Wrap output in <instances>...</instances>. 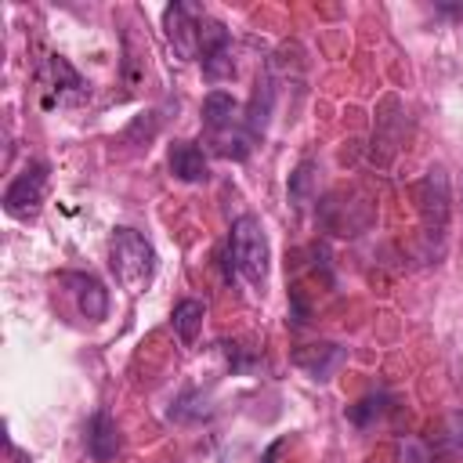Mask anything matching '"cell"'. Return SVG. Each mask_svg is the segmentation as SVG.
I'll list each match as a JSON object with an SVG mask.
<instances>
[{
	"label": "cell",
	"mask_w": 463,
	"mask_h": 463,
	"mask_svg": "<svg viewBox=\"0 0 463 463\" xmlns=\"http://www.w3.org/2000/svg\"><path fill=\"white\" fill-rule=\"evenodd\" d=\"M43 192H47V163H29L4 192V210L11 217H29L40 210L43 203Z\"/></svg>",
	"instance_id": "cell-3"
},
{
	"label": "cell",
	"mask_w": 463,
	"mask_h": 463,
	"mask_svg": "<svg viewBox=\"0 0 463 463\" xmlns=\"http://www.w3.org/2000/svg\"><path fill=\"white\" fill-rule=\"evenodd\" d=\"M203 72H206L213 83H221V80H232V76H235L232 47H228V51H217V54H210V58H203Z\"/></svg>",
	"instance_id": "cell-15"
},
{
	"label": "cell",
	"mask_w": 463,
	"mask_h": 463,
	"mask_svg": "<svg viewBox=\"0 0 463 463\" xmlns=\"http://www.w3.org/2000/svg\"><path fill=\"white\" fill-rule=\"evenodd\" d=\"M109 268L127 293H145L156 279V250L134 228H116L109 242Z\"/></svg>",
	"instance_id": "cell-1"
},
{
	"label": "cell",
	"mask_w": 463,
	"mask_h": 463,
	"mask_svg": "<svg viewBox=\"0 0 463 463\" xmlns=\"http://www.w3.org/2000/svg\"><path fill=\"white\" fill-rule=\"evenodd\" d=\"M242 119V109H239V101L228 94V90H210L206 98H203V123H206V130L213 134V130H224V127H232V123H239Z\"/></svg>",
	"instance_id": "cell-11"
},
{
	"label": "cell",
	"mask_w": 463,
	"mask_h": 463,
	"mask_svg": "<svg viewBox=\"0 0 463 463\" xmlns=\"http://www.w3.org/2000/svg\"><path fill=\"white\" fill-rule=\"evenodd\" d=\"M445 441H449V449L463 459V409H452V412L445 416Z\"/></svg>",
	"instance_id": "cell-16"
},
{
	"label": "cell",
	"mask_w": 463,
	"mask_h": 463,
	"mask_svg": "<svg viewBox=\"0 0 463 463\" xmlns=\"http://www.w3.org/2000/svg\"><path fill=\"white\" fill-rule=\"evenodd\" d=\"M416 199H420V210H423L427 228H434V213H438L441 224L449 221V184H445V174H441V170H430V174L420 181Z\"/></svg>",
	"instance_id": "cell-9"
},
{
	"label": "cell",
	"mask_w": 463,
	"mask_h": 463,
	"mask_svg": "<svg viewBox=\"0 0 463 463\" xmlns=\"http://www.w3.org/2000/svg\"><path fill=\"white\" fill-rule=\"evenodd\" d=\"M315 163L311 159H304L293 174H289V203L297 206V210H307L311 203H315Z\"/></svg>",
	"instance_id": "cell-13"
},
{
	"label": "cell",
	"mask_w": 463,
	"mask_h": 463,
	"mask_svg": "<svg viewBox=\"0 0 463 463\" xmlns=\"http://www.w3.org/2000/svg\"><path fill=\"white\" fill-rule=\"evenodd\" d=\"M116 452H119L116 420H112L105 409H98V412L90 416V423H87V456H90L94 463H109V459H116Z\"/></svg>",
	"instance_id": "cell-7"
},
{
	"label": "cell",
	"mask_w": 463,
	"mask_h": 463,
	"mask_svg": "<svg viewBox=\"0 0 463 463\" xmlns=\"http://www.w3.org/2000/svg\"><path fill=\"white\" fill-rule=\"evenodd\" d=\"M340 362H344V347H340V344H329V340H322V344H304V347L293 351V365L304 369L311 380H329V376L340 369Z\"/></svg>",
	"instance_id": "cell-6"
},
{
	"label": "cell",
	"mask_w": 463,
	"mask_h": 463,
	"mask_svg": "<svg viewBox=\"0 0 463 463\" xmlns=\"http://www.w3.org/2000/svg\"><path fill=\"white\" fill-rule=\"evenodd\" d=\"M170 174H174L177 181H184V184H199V181L210 177V163H206V156H203L199 145H192V141H174V145H170Z\"/></svg>",
	"instance_id": "cell-8"
},
{
	"label": "cell",
	"mask_w": 463,
	"mask_h": 463,
	"mask_svg": "<svg viewBox=\"0 0 463 463\" xmlns=\"http://www.w3.org/2000/svg\"><path fill=\"white\" fill-rule=\"evenodd\" d=\"M286 441H289V438H279V441H271V445H268V452H264V459H260V463H275V456H279V452H282V449H286Z\"/></svg>",
	"instance_id": "cell-17"
},
{
	"label": "cell",
	"mask_w": 463,
	"mask_h": 463,
	"mask_svg": "<svg viewBox=\"0 0 463 463\" xmlns=\"http://www.w3.org/2000/svg\"><path fill=\"white\" fill-rule=\"evenodd\" d=\"M228 257L235 260L239 275L250 286H264L268 282V235H264V228H260V221L253 213H242L239 221H232Z\"/></svg>",
	"instance_id": "cell-2"
},
{
	"label": "cell",
	"mask_w": 463,
	"mask_h": 463,
	"mask_svg": "<svg viewBox=\"0 0 463 463\" xmlns=\"http://www.w3.org/2000/svg\"><path fill=\"white\" fill-rule=\"evenodd\" d=\"M47 72H51V87H54V90H83L80 72H76L61 54H51V58H47Z\"/></svg>",
	"instance_id": "cell-14"
},
{
	"label": "cell",
	"mask_w": 463,
	"mask_h": 463,
	"mask_svg": "<svg viewBox=\"0 0 463 463\" xmlns=\"http://www.w3.org/2000/svg\"><path fill=\"white\" fill-rule=\"evenodd\" d=\"M170 322H174L177 340H181L184 347H192V344L199 340V333H203V322H206V304H203V300H195V297H184V300H177V304H174Z\"/></svg>",
	"instance_id": "cell-10"
},
{
	"label": "cell",
	"mask_w": 463,
	"mask_h": 463,
	"mask_svg": "<svg viewBox=\"0 0 463 463\" xmlns=\"http://www.w3.org/2000/svg\"><path fill=\"white\" fill-rule=\"evenodd\" d=\"M61 286H69V293L76 297V307H80L83 318L101 322L109 315V289L101 286V279L83 275V271H65L61 275Z\"/></svg>",
	"instance_id": "cell-5"
},
{
	"label": "cell",
	"mask_w": 463,
	"mask_h": 463,
	"mask_svg": "<svg viewBox=\"0 0 463 463\" xmlns=\"http://www.w3.org/2000/svg\"><path fill=\"white\" fill-rule=\"evenodd\" d=\"M210 145L221 156H228V159H246L250 156V145H253V134L246 130V119H239V123H232L224 130H213L210 134Z\"/></svg>",
	"instance_id": "cell-12"
},
{
	"label": "cell",
	"mask_w": 463,
	"mask_h": 463,
	"mask_svg": "<svg viewBox=\"0 0 463 463\" xmlns=\"http://www.w3.org/2000/svg\"><path fill=\"white\" fill-rule=\"evenodd\" d=\"M206 11L195 7V4H170L166 14H163V29H166V40L174 43V51L181 58H199V18Z\"/></svg>",
	"instance_id": "cell-4"
}]
</instances>
